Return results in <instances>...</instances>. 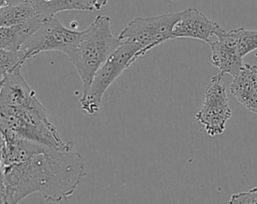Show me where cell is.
<instances>
[{
	"label": "cell",
	"mask_w": 257,
	"mask_h": 204,
	"mask_svg": "<svg viewBox=\"0 0 257 204\" xmlns=\"http://www.w3.org/2000/svg\"><path fill=\"white\" fill-rule=\"evenodd\" d=\"M7 204H18L38 193L46 202L57 203L72 196L85 175V159L71 149L43 145L26 161L2 166Z\"/></svg>",
	"instance_id": "obj_1"
},
{
	"label": "cell",
	"mask_w": 257,
	"mask_h": 204,
	"mask_svg": "<svg viewBox=\"0 0 257 204\" xmlns=\"http://www.w3.org/2000/svg\"><path fill=\"white\" fill-rule=\"evenodd\" d=\"M121 41L112 35L110 19L106 15L96 16L93 22L81 31L66 56L81 79L82 93L88 89L98 68L120 45Z\"/></svg>",
	"instance_id": "obj_2"
},
{
	"label": "cell",
	"mask_w": 257,
	"mask_h": 204,
	"mask_svg": "<svg viewBox=\"0 0 257 204\" xmlns=\"http://www.w3.org/2000/svg\"><path fill=\"white\" fill-rule=\"evenodd\" d=\"M0 128L8 129L18 136L32 142L56 149H71L69 142H64L49 121L45 107L35 97L28 104L20 107L0 105Z\"/></svg>",
	"instance_id": "obj_3"
},
{
	"label": "cell",
	"mask_w": 257,
	"mask_h": 204,
	"mask_svg": "<svg viewBox=\"0 0 257 204\" xmlns=\"http://www.w3.org/2000/svg\"><path fill=\"white\" fill-rule=\"evenodd\" d=\"M145 55L142 48L132 40H122L94 74L88 89L82 93L80 106L88 115H95L101 104L102 96L108 87L139 57Z\"/></svg>",
	"instance_id": "obj_4"
},
{
	"label": "cell",
	"mask_w": 257,
	"mask_h": 204,
	"mask_svg": "<svg viewBox=\"0 0 257 204\" xmlns=\"http://www.w3.org/2000/svg\"><path fill=\"white\" fill-rule=\"evenodd\" d=\"M180 12L150 17H136L119 32L120 40L136 42L146 54L149 50L172 39L175 24L181 17Z\"/></svg>",
	"instance_id": "obj_5"
},
{
	"label": "cell",
	"mask_w": 257,
	"mask_h": 204,
	"mask_svg": "<svg viewBox=\"0 0 257 204\" xmlns=\"http://www.w3.org/2000/svg\"><path fill=\"white\" fill-rule=\"evenodd\" d=\"M81 31L65 27L54 17L44 19L39 28L23 45L26 60L44 51H59L65 55L77 41Z\"/></svg>",
	"instance_id": "obj_6"
},
{
	"label": "cell",
	"mask_w": 257,
	"mask_h": 204,
	"mask_svg": "<svg viewBox=\"0 0 257 204\" xmlns=\"http://www.w3.org/2000/svg\"><path fill=\"white\" fill-rule=\"evenodd\" d=\"M222 77L223 75L219 73L211 78L205 89L202 108L196 114L197 120L204 126L210 137L222 134L232 115L226 88L222 84Z\"/></svg>",
	"instance_id": "obj_7"
},
{
	"label": "cell",
	"mask_w": 257,
	"mask_h": 204,
	"mask_svg": "<svg viewBox=\"0 0 257 204\" xmlns=\"http://www.w3.org/2000/svg\"><path fill=\"white\" fill-rule=\"evenodd\" d=\"M181 17L175 24L172 39L191 38L211 44L223 28L215 21L207 18L196 8L181 11Z\"/></svg>",
	"instance_id": "obj_8"
},
{
	"label": "cell",
	"mask_w": 257,
	"mask_h": 204,
	"mask_svg": "<svg viewBox=\"0 0 257 204\" xmlns=\"http://www.w3.org/2000/svg\"><path fill=\"white\" fill-rule=\"evenodd\" d=\"M210 46L213 65L220 70L221 75L230 74L234 77L242 70L243 58L238 52L233 29L230 31L223 29Z\"/></svg>",
	"instance_id": "obj_9"
},
{
	"label": "cell",
	"mask_w": 257,
	"mask_h": 204,
	"mask_svg": "<svg viewBox=\"0 0 257 204\" xmlns=\"http://www.w3.org/2000/svg\"><path fill=\"white\" fill-rule=\"evenodd\" d=\"M35 97H37L35 91L25 81L19 68L4 80L0 93V105L20 107L28 104Z\"/></svg>",
	"instance_id": "obj_10"
},
{
	"label": "cell",
	"mask_w": 257,
	"mask_h": 204,
	"mask_svg": "<svg viewBox=\"0 0 257 204\" xmlns=\"http://www.w3.org/2000/svg\"><path fill=\"white\" fill-rule=\"evenodd\" d=\"M43 20V18L37 16L18 25L0 27V48L9 51H20Z\"/></svg>",
	"instance_id": "obj_11"
},
{
	"label": "cell",
	"mask_w": 257,
	"mask_h": 204,
	"mask_svg": "<svg viewBox=\"0 0 257 204\" xmlns=\"http://www.w3.org/2000/svg\"><path fill=\"white\" fill-rule=\"evenodd\" d=\"M37 15L43 19L54 17L62 11L95 10L93 0H29Z\"/></svg>",
	"instance_id": "obj_12"
},
{
	"label": "cell",
	"mask_w": 257,
	"mask_h": 204,
	"mask_svg": "<svg viewBox=\"0 0 257 204\" xmlns=\"http://www.w3.org/2000/svg\"><path fill=\"white\" fill-rule=\"evenodd\" d=\"M230 92L236 100L250 112L257 114V94L253 87L247 65L233 78L230 84Z\"/></svg>",
	"instance_id": "obj_13"
},
{
	"label": "cell",
	"mask_w": 257,
	"mask_h": 204,
	"mask_svg": "<svg viewBox=\"0 0 257 204\" xmlns=\"http://www.w3.org/2000/svg\"><path fill=\"white\" fill-rule=\"evenodd\" d=\"M37 16L29 0L18 4H9L0 8V27L18 25Z\"/></svg>",
	"instance_id": "obj_14"
},
{
	"label": "cell",
	"mask_w": 257,
	"mask_h": 204,
	"mask_svg": "<svg viewBox=\"0 0 257 204\" xmlns=\"http://www.w3.org/2000/svg\"><path fill=\"white\" fill-rule=\"evenodd\" d=\"M26 61L25 54L20 51H9L0 48V82H3L16 69L22 67Z\"/></svg>",
	"instance_id": "obj_15"
},
{
	"label": "cell",
	"mask_w": 257,
	"mask_h": 204,
	"mask_svg": "<svg viewBox=\"0 0 257 204\" xmlns=\"http://www.w3.org/2000/svg\"><path fill=\"white\" fill-rule=\"evenodd\" d=\"M237 49L243 58L250 52L257 50V30H246L244 28L233 29Z\"/></svg>",
	"instance_id": "obj_16"
},
{
	"label": "cell",
	"mask_w": 257,
	"mask_h": 204,
	"mask_svg": "<svg viewBox=\"0 0 257 204\" xmlns=\"http://www.w3.org/2000/svg\"><path fill=\"white\" fill-rule=\"evenodd\" d=\"M227 204H257V187L232 194Z\"/></svg>",
	"instance_id": "obj_17"
},
{
	"label": "cell",
	"mask_w": 257,
	"mask_h": 204,
	"mask_svg": "<svg viewBox=\"0 0 257 204\" xmlns=\"http://www.w3.org/2000/svg\"><path fill=\"white\" fill-rule=\"evenodd\" d=\"M0 204H7L6 185H5L3 168H2L1 165H0Z\"/></svg>",
	"instance_id": "obj_18"
},
{
	"label": "cell",
	"mask_w": 257,
	"mask_h": 204,
	"mask_svg": "<svg viewBox=\"0 0 257 204\" xmlns=\"http://www.w3.org/2000/svg\"><path fill=\"white\" fill-rule=\"evenodd\" d=\"M249 74H250V78L253 84V87L255 89V92L257 94V65H250V64H246Z\"/></svg>",
	"instance_id": "obj_19"
},
{
	"label": "cell",
	"mask_w": 257,
	"mask_h": 204,
	"mask_svg": "<svg viewBox=\"0 0 257 204\" xmlns=\"http://www.w3.org/2000/svg\"><path fill=\"white\" fill-rule=\"evenodd\" d=\"M107 1L108 0H93V4H94V7H95V10H99L100 8L105 6Z\"/></svg>",
	"instance_id": "obj_20"
},
{
	"label": "cell",
	"mask_w": 257,
	"mask_h": 204,
	"mask_svg": "<svg viewBox=\"0 0 257 204\" xmlns=\"http://www.w3.org/2000/svg\"><path fill=\"white\" fill-rule=\"evenodd\" d=\"M9 2H10V0H0V8L9 5Z\"/></svg>",
	"instance_id": "obj_21"
},
{
	"label": "cell",
	"mask_w": 257,
	"mask_h": 204,
	"mask_svg": "<svg viewBox=\"0 0 257 204\" xmlns=\"http://www.w3.org/2000/svg\"><path fill=\"white\" fill-rule=\"evenodd\" d=\"M28 0H10L9 4H18V3H22V2H26Z\"/></svg>",
	"instance_id": "obj_22"
},
{
	"label": "cell",
	"mask_w": 257,
	"mask_h": 204,
	"mask_svg": "<svg viewBox=\"0 0 257 204\" xmlns=\"http://www.w3.org/2000/svg\"><path fill=\"white\" fill-rule=\"evenodd\" d=\"M4 82V81H3ZM3 82H0V93H1V89H2V85H3Z\"/></svg>",
	"instance_id": "obj_23"
},
{
	"label": "cell",
	"mask_w": 257,
	"mask_h": 204,
	"mask_svg": "<svg viewBox=\"0 0 257 204\" xmlns=\"http://www.w3.org/2000/svg\"><path fill=\"white\" fill-rule=\"evenodd\" d=\"M172 1H178V0H172Z\"/></svg>",
	"instance_id": "obj_24"
}]
</instances>
